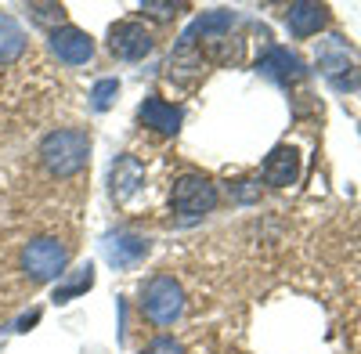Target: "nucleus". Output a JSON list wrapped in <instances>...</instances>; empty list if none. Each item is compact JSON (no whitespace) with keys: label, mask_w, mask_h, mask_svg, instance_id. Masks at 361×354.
Masks as SVG:
<instances>
[{"label":"nucleus","mask_w":361,"mask_h":354,"mask_svg":"<svg viewBox=\"0 0 361 354\" xmlns=\"http://www.w3.org/2000/svg\"><path fill=\"white\" fill-rule=\"evenodd\" d=\"M90 159V134L76 127H58L40 141V163L54 177H73Z\"/></svg>","instance_id":"obj_1"},{"label":"nucleus","mask_w":361,"mask_h":354,"mask_svg":"<svg viewBox=\"0 0 361 354\" xmlns=\"http://www.w3.org/2000/svg\"><path fill=\"white\" fill-rule=\"evenodd\" d=\"M141 311L152 326H173L185 315V289L173 275H152L141 289Z\"/></svg>","instance_id":"obj_2"},{"label":"nucleus","mask_w":361,"mask_h":354,"mask_svg":"<svg viewBox=\"0 0 361 354\" xmlns=\"http://www.w3.org/2000/svg\"><path fill=\"white\" fill-rule=\"evenodd\" d=\"M66 264H69V243L54 239V235L33 239L22 250V271L33 282H54L58 275H66Z\"/></svg>","instance_id":"obj_3"},{"label":"nucleus","mask_w":361,"mask_h":354,"mask_svg":"<svg viewBox=\"0 0 361 354\" xmlns=\"http://www.w3.org/2000/svg\"><path fill=\"white\" fill-rule=\"evenodd\" d=\"M170 199H173V210L180 217H202L217 206V188L202 173H185V177H177Z\"/></svg>","instance_id":"obj_4"},{"label":"nucleus","mask_w":361,"mask_h":354,"mask_svg":"<svg viewBox=\"0 0 361 354\" xmlns=\"http://www.w3.org/2000/svg\"><path fill=\"white\" fill-rule=\"evenodd\" d=\"M109 47H112L116 58H123V62H141L145 54H152L156 40L141 22H116L109 29Z\"/></svg>","instance_id":"obj_5"},{"label":"nucleus","mask_w":361,"mask_h":354,"mask_svg":"<svg viewBox=\"0 0 361 354\" xmlns=\"http://www.w3.org/2000/svg\"><path fill=\"white\" fill-rule=\"evenodd\" d=\"M318 66H322L325 80L333 83L336 91H354V87L361 83L357 69L350 66V58H347L343 44H336V37H333V44H329V47H322V51H318Z\"/></svg>","instance_id":"obj_6"},{"label":"nucleus","mask_w":361,"mask_h":354,"mask_svg":"<svg viewBox=\"0 0 361 354\" xmlns=\"http://www.w3.org/2000/svg\"><path fill=\"white\" fill-rule=\"evenodd\" d=\"M51 51L58 54V62L83 66V62H90V54H94V40H90L83 29H76V25H62V29L51 33Z\"/></svg>","instance_id":"obj_7"},{"label":"nucleus","mask_w":361,"mask_h":354,"mask_svg":"<svg viewBox=\"0 0 361 354\" xmlns=\"http://www.w3.org/2000/svg\"><path fill=\"white\" fill-rule=\"evenodd\" d=\"M231 22H235V15L231 11H224V8H217V11H206V15H199L185 33H180V47H199L202 40L209 44V40H221V37H228V29H231Z\"/></svg>","instance_id":"obj_8"},{"label":"nucleus","mask_w":361,"mask_h":354,"mask_svg":"<svg viewBox=\"0 0 361 354\" xmlns=\"http://www.w3.org/2000/svg\"><path fill=\"white\" fill-rule=\"evenodd\" d=\"M105 257H109L112 268H119V271L137 268V264L148 257V239H145V235H130V231L109 235V243H105Z\"/></svg>","instance_id":"obj_9"},{"label":"nucleus","mask_w":361,"mask_h":354,"mask_svg":"<svg viewBox=\"0 0 361 354\" xmlns=\"http://www.w3.org/2000/svg\"><path fill=\"white\" fill-rule=\"evenodd\" d=\"M257 73L267 76V80H275V83H282V87H289L296 80H304V62H300L296 54H289L286 47H271L257 62Z\"/></svg>","instance_id":"obj_10"},{"label":"nucleus","mask_w":361,"mask_h":354,"mask_svg":"<svg viewBox=\"0 0 361 354\" xmlns=\"http://www.w3.org/2000/svg\"><path fill=\"white\" fill-rule=\"evenodd\" d=\"M296 177H300V152L289 149V145H279L264 159V181L271 188H289V185H296Z\"/></svg>","instance_id":"obj_11"},{"label":"nucleus","mask_w":361,"mask_h":354,"mask_svg":"<svg viewBox=\"0 0 361 354\" xmlns=\"http://www.w3.org/2000/svg\"><path fill=\"white\" fill-rule=\"evenodd\" d=\"M137 120H141V127H148V130L177 134V130H180V120H185V112H180L177 105H170V102H163V98H145L141 109H137Z\"/></svg>","instance_id":"obj_12"},{"label":"nucleus","mask_w":361,"mask_h":354,"mask_svg":"<svg viewBox=\"0 0 361 354\" xmlns=\"http://www.w3.org/2000/svg\"><path fill=\"white\" fill-rule=\"evenodd\" d=\"M329 22V8L325 4H311V0H296L286 11V25L293 37H314L318 29Z\"/></svg>","instance_id":"obj_13"},{"label":"nucleus","mask_w":361,"mask_h":354,"mask_svg":"<svg viewBox=\"0 0 361 354\" xmlns=\"http://www.w3.org/2000/svg\"><path fill=\"white\" fill-rule=\"evenodd\" d=\"M112 199L116 202H127L141 185H145V166L137 163V156H119L112 163Z\"/></svg>","instance_id":"obj_14"},{"label":"nucleus","mask_w":361,"mask_h":354,"mask_svg":"<svg viewBox=\"0 0 361 354\" xmlns=\"http://www.w3.org/2000/svg\"><path fill=\"white\" fill-rule=\"evenodd\" d=\"M22 51H25V29L18 25L15 15L0 11V66L18 62Z\"/></svg>","instance_id":"obj_15"},{"label":"nucleus","mask_w":361,"mask_h":354,"mask_svg":"<svg viewBox=\"0 0 361 354\" xmlns=\"http://www.w3.org/2000/svg\"><path fill=\"white\" fill-rule=\"evenodd\" d=\"M90 286H94V268H90V264H83V268H76V275H73V279L58 282V289H54V300H58V304L76 300L80 293H87Z\"/></svg>","instance_id":"obj_16"},{"label":"nucleus","mask_w":361,"mask_h":354,"mask_svg":"<svg viewBox=\"0 0 361 354\" xmlns=\"http://www.w3.org/2000/svg\"><path fill=\"white\" fill-rule=\"evenodd\" d=\"M25 11H29V18H33L37 25H47L51 33L66 25V8L62 4H29Z\"/></svg>","instance_id":"obj_17"},{"label":"nucleus","mask_w":361,"mask_h":354,"mask_svg":"<svg viewBox=\"0 0 361 354\" xmlns=\"http://www.w3.org/2000/svg\"><path fill=\"white\" fill-rule=\"evenodd\" d=\"M116 94H119V83H116V80H98L94 91H90V105H94L98 112H105V109L116 102Z\"/></svg>","instance_id":"obj_18"},{"label":"nucleus","mask_w":361,"mask_h":354,"mask_svg":"<svg viewBox=\"0 0 361 354\" xmlns=\"http://www.w3.org/2000/svg\"><path fill=\"white\" fill-rule=\"evenodd\" d=\"M141 11H145L148 18H159V22H166V18H177L180 11H185V4H166V0H145Z\"/></svg>","instance_id":"obj_19"},{"label":"nucleus","mask_w":361,"mask_h":354,"mask_svg":"<svg viewBox=\"0 0 361 354\" xmlns=\"http://www.w3.org/2000/svg\"><path fill=\"white\" fill-rule=\"evenodd\" d=\"M145 354H185V347H180L177 340H170V336H156L145 347Z\"/></svg>","instance_id":"obj_20"}]
</instances>
